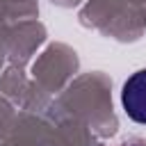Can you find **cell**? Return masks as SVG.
I'll use <instances>...</instances> for the list:
<instances>
[{
  "instance_id": "obj_1",
  "label": "cell",
  "mask_w": 146,
  "mask_h": 146,
  "mask_svg": "<svg viewBox=\"0 0 146 146\" xmlns=\"http://www.w3.org/2000/svg\"><path fill=\"white\" fill-rule=\"evenodd\" d=\"M121 100H123L125 114L132 121L146 125V68L132 73L125 80L123 91H121Z\"/></svg>"
},
{
  "instance_id": "obj_2",
  "label": "cell",
  "mask_w": 146,
  "mask_h": 146,
  "mask_svg": "<svg viewBox=\"0 0 146 146\" xmlns=\"http://www.w3.org/2000/svg\"><path fill=\"white\" fill-rule=\"evenodd\" d=\"M119 146H146V141H139V139H132V141H123Z\"/></svg>"
}]
</instances>
